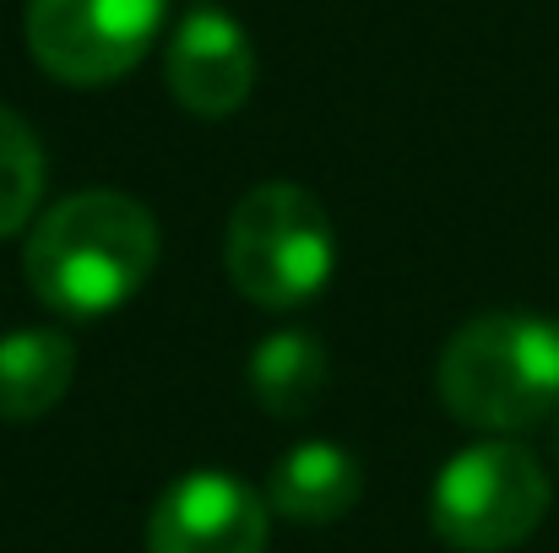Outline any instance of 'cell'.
Returning a JSON list of instances; mask_svg holds the SVG:
<instances>
[{"label": "cell", "instance_id": "6da1fadb", "mask_svg": "<svg viewBox=\"0 0 559 553\" xmlns=\"http://www.w3.org/2000/svg\"><path fill=\"white\" fill-rule=\"evenodd\" d=\"M158 266V223L126 190H82L49 206L27 233V288L60 315H109L142 293Z\"/></svg>", "mask_w": 559, "mask_h": 553}, {"label": "cell", "instance_id": "7a4b0ae2", "mask_svg": "<svg viewBox=\"0 0 559 553\" xmlns=\"http://www.w3.org/2000/svg\"><path fill=\"white\" fill-rule=\"evenodd\" d=\"M440 401L456 423L484 434H522L559 412V321L549 315H478L467 321L440 364Z\"/></svg>", "mask_w": 559, "mask_h": 553}, {"label": "cell", "instance_id": "3957f363", "mask_svg": "<svg viewBox=\"0 0 559 553\" xmlns=\"http://www.w3.org/2000/svg\"><path fill=\"white\" fill-rule=\"evenodd\" d=\"M228 282L261 310L310 304L337 266V233L326 206L305 184H255L223 233Z\"/></svg>", "mask_w": 559, "mask_h": 553}, {"label": "cell", "instance_id": "277c9868", "mask_svg": "<svg viewBox=\"0 0 559 553\" xmlns=\"http://www.w3.org/2000/svg\"><path fill=\"white\" fill-rule=\"evenodd\" d=\"M549 516V472L516 440L456 450L429 489V527L456 553H506Z\"/></svg>", "mask_w": 559, "mask_h": 553}, {"label": "cell", "instance_id": "5b68a950", "mask_svg": "<svg viewBox=\"0 0 559 553\" xmlns=\"http://www.w3.org/2000/svg\"><path fill=\"white\" fill-rule=\"evenodd\" d=\"M164 16L169 0H27V49L49 76L104 87L153 49Z\"/></svg>", "mask_w": 559, "mask_h": 553}, {"label": "cell", "instance_id": "8992f818", "mask_svg": "<svg viewBox=\"0 0 559 553\" xmlns=\"http://www.w3.org/2000/svg\"><path fill=\"white\" fill-rule=\"evenodd\" d=\"M147 553H266V500L234 472H190L158 500Z\"/></svg>", "mask_w": 559, "mask_h": 553}, {"label": "cell", "instance_id": "52a82bcc", "mask_svg": "<svg viewBox=\"0 0 559 553\" xmlns=\"http://www.w3.org/2000/svg\"><path fill=\"white\" fill-rule=\"evenodd\" d=\"M164 76H169V93L180 109L201 115V120H223V115L245 109V98L255 87V44L228 11L190 5L169 38Z\"/></svg>", "mask_w": 559, "mask_h": 553}, {"label": "cell", "instance_id": "ba28073f", "mask_svg": "<svg viewBox=\"0 0 559 553\" xmlns=\"http://www.w3.org/2000/svg\"><path fill=\"white\" fill-rule=\"evenodd\" d=\"M365 494V478H359V461L343 450V445H326V440H305L294 445L272 478H266V505L288 521H310V527H326V521H343Z\"/></svg>", "mask_w": 559, "mask_h": 553}, {"label": "cell", "instance_id": "9c48e42d", "mask_svg": "<svg viewBox=\"0 0 559 553\" xmlns=\"http://www.w3.org/2000/svg\"><path fill=\"white\" fill-rule=\"evenodd\" d=\"M76 380V342L49 326H22L0 337V423H33Z\"/></svg>", "mask_w": 559, "mask_h": 553}, {"label": "cell", "instance_id": "30bf717a", "mask_svg": "<svg viewBox=\"0 0 559 553\" xmlns=\"http://www.w3.org/2000/svg\"><path fill=\"white\" fill-rule=\"evenodd\" d=\"M326 374L332 359L310 332H272L250 353V390L277 418H305L326 396Z\"/></svg>", "mask_w": 559, "mask_h": 553}, {"label": "cell", "instance_id": "8fae6325", "mask_svg": "<svg viewBox=\"0 0 559 553\" xmlns=\"http://www.w3.org/2000/svg\"><path fill=\"white\" fill-rule=\"evenodd\" d=\"M38 195H44V147L11 109H0V239L33 223Z\"/></svg>", "mask_w": 559, "mask_h": 553}, {"label": "cell", "instance_id": "7c38bea8", "mask_svg": "<svg viewBox=\"0 0 559 553\" xmlns=\"http://www.w3.org/2000/svg\"><path fill=\"white\" fill-rule=\"evenodd\" d=\"M555 461H559V412H555Z\"/></svg>", "mask_w": 559, "mask_h": 553}]
</instances>
